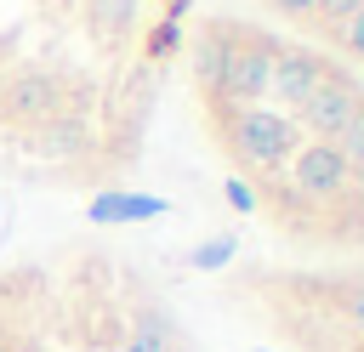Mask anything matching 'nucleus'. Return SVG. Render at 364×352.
I'll use <instances>...</instances> for the list:
<instances>
[{"label": "nucleus", "mask_w": 364, "mask_h": 352, "mask_svg": "<svg viewBox=\"0 0 364 352\" xmlns=\"http://www.w3.org/2000/svg\"><path fill=\"white\" fill-rule=\"evenodd\" d=\"M216 108V136H222V148H228V159L239 165V170H250V176H279L284 165H290V153L307 142L301 131H296V119L290 114H279V108H233V102H210Z\"/></svg>", "instance_id": "1"}, {"label": "nucleus", "mask_w": 364, "mask_h": 352, "mask_svg": "<svg viewBox=\"0 0 364 352\" xmlns=\"http://www.w3.org/2000/svg\"><path fill=\"white\" fill-rule=\"evenodd\" d=\"M279 176H284V182H290V193H296L301 204H313L318 216H324L330 204H341V199L358 187V176L347 170V159H341V148H336V142H301Z\"/></svg>", "instance_id": "2"}, {"label": "nucleus", "mask_w": 364, "mask_h": 352, "mask_svg": "<svg viewBox=\"0 0 364 352\" xmlns=\"http://www.w3.org/2000/svg\"><path fill=\"white\" fill-rule=\"evenodd\" d=\"M358 108H364V85H358L347 68H336V62H330V68H324V79L313 85V97H307L290 119H296V131H301L307 142H336Z\"/></svg>", "instance_id": "3"}, {"label": "nucleus", "mask_w": 364, "mask_h": 352, "mask_svg": "<svg viewBox=\"0 0 364 352\" xmlns=\"http://www.w3.org/2000/svg\"><path fill=\"white\" fill-rule=\"evenodd\" d=\"M273 51H279V40H267V34H250V28H233V57H228V79H222V97H210V102L256 108V102L267 97Z\"/></svg>", "instance_id": "4"}, {"label": "nucleus", "mask_w": 364, "mask_h": 352, "mask_svg": "<svg viewBox=\"0 0 364 352\" xmlns=\"http://www.w3.org/2000/svg\"><path fill=\"white\" fill-rule=\"evenodd\" d=\"M63 108H68V97H63V79L51 68H17L0 85V119L6 125H46Z\"/></svg>", "instance_id": "5"}, {"label": "nucleus", "mask_w": 364, "mask_h": 352, "mask_svg": "<svg viewBox=\"0 0 364 352\" xmlns=\"http://www.w3.org/2000/svg\"><path fill=\"white\" fill-rule=\"evenodd\" d=\"M324 68H330V57L324 51H307V45H279L273 51V74H267V97L273 102H284L290 114L313 97V85L324 79Z\"/></svg>", "instance_id": "6"}, {"label": "nucleus", "mask_w": 364, "mask_h": 352, "mask_svg": "<svg viewBox=\"0 0 364 352\" xmlns=\"http://www.w3.org/2000/svg\"><path fill=\"white\" fill-rule=\"evenodd\" d=\"M188 51V68H193V85L210 97H222V79H228V57H233V23H199L193 40H182Z\"/></svg>", "instance_id": "7"}, {"label": "nucleus", "mask_w": 364, "mask_h": 352, "mask_svg": "<svg viewBox=\"0 0 364 352\" xmlns=\"http://www.w3.org/2000/svg\"><path fill=\"white\" fill-rule=\"evenodd\" d=\"M91 142H97V131H91V119H85L80 108H63L57 119L34 125V153L51 159V165H68V159L91 153Z\"/></svg>", "instance_id": "8"}, {"label": "nucleus", "mask_w": 364, "mask_h": 352, "mask_svg": "<svg viewBox=\"0 0 364 352\" xmlns=\"http://www.w3.org/2000/svg\"><path fill=\"white\" fill-rule=\"evenodd\" d=\"M171 346H176V324H171V312H165L159 301H142V307L125 318V335H119L114 352H171Z\"/></svg>", "instance_id": "9"}, {"label": "nucleus", "mask_w": 364, "mask_h": 352, "mask_svg": "<svg viewBox=\"0 0 364 352\" xmlns=\"http://www.w3.org/2000/svg\"><path fill=\"white\" fill-rule=\"evenodd\" d=\"M142 23V0H85V28L102 45H125Z\"/></svg>", "instance_id": "10"}, {"label": "nucleus", "mask_w": 364, "mask_h": 352, "mask_svg": "<svg viewBox=\"0 0 364 352\" xmlns=\"http://www.w3.org/2000/svg\"><path fill=\"white\" fill-rule=\"evenodd\" d=\"M148 216H165V199L154 193H125V187H108L91 199V221L114 227V221H148Z\"/></svg>", "instance_id": "11"}, {"label": "nucleus", "mask_w": 364, "mask_h": 352, "mask_svg": "<svg viewBox=\"0 0 364 352\" xmlns=\"http://www.w3.org/2000/svg\"><path fill=\"white\" fill-rule=\"evenodd\" d=\"M330 312H336L353 335H364V278H341V284H330Z\"/></svg>", "instance_id": "12"}, {"label": "nucleus", "mask_w": 364, "mask_h": 352, "mask_svg": "<svg viewBox=\"0 0 364 352\" xmlns=\"http://www.w3.org/2000/svg\"><path fill=\"white\" fill-rule=\"evenodd\" d=\"M176 51H182V23L159 17V23L142 28V57H148V62H171Z\"/></svg>", "instance_id": "13"}, {"label": "nucleus", "mask_w": 364, "mask_h": 352, "mask_svg": "<svg viewBox=\"0 0 364 352\" xmlns=\"http://www.w3.org/2000/svg\"><path fill=\"white\" fill-rule=\"evenodd\" d=\"M233 255H239V238H233V233H216V238H205V244L188 250V267H193V273H216V267H228Z\"/></svg>", "instance_id": "14"}, {"label": "nucleus", "mask_w": 364, "mask_h": 352, "mask_svg": "<svg viewBox=\"0 0 364 352\" xmlns=\"http://www.w3.org/2000/svg\"><path fill=\"white\" fill-rule=\"evenodd\" d=\"M336 148H341V159H347V170L353 176H364V108L347 119V131L336 136Z\"/></svg>", "instance_id": "15"}, {"label": "nucleus", "mask_w": 364, "mask_h": 352, "mask_svg": "<svg viewBox=\"0 0 364 352\" xmlns=\"http://www.w3.org/2000/svg\"><path fill=\"white\" fill-rule=\"evenodd\" d=\"M222 199H228L239 216H256V210H262V199H256V187H250L245 176H228V182H222Z\"/></svg>", "instance_id": "16"}, {"label": "nucleus", "mask_w": 364, "mask_h": 352, "mask_svg": "<svg viewBox=\"0 0 364 352\" xmlns=\"http://www.w3.org/2000/svg\"><path fill=\"white\" fill-rule=\"evenodd\" d=\"M330 34L341 40V51H353V57H364V6H358V11L347 17V23H336Z\"/></svg>", "instance_id": "17"}, {"label": "nucleus", "mask_w": 364, "mask_h": 352, "mask_svg": "<svg viewBox=\"0 0 364 352\" xmlns=\"http://www.w3.org/2000/svg\"><path fill=\"white\" fill-rule=\"evenodd\" d=\"M364 0H318L313 6V23H324V28H336V23H347L353 11H358Z\"/></svg>", "instance_id": "18"}, {"label": "nucleus", "mask_w": 364, "mask_h": 352, "mask_svg": "<svg viewBox=\"0 0 364 352\" xmlns=\"http://www.w3.org/2000/svg\"><path fill=\"white\" fill-rule=\"evenodd\" d=\"M267 6H273L279 17H290V23H313V6H318V0H267Z\"/></svg>", "instance_id": "19"}, {"label": "nucleus", "mask_w": 364, "mask_h": 352, "mask_svg": "<svg viewBox=\"0 0 364 352\" xmlns=\"http://www.w3.org/2000/svg\"><path fill=\"white\" fill-rule=\"evenodd\" d=\"M165 17H171V23H182V17H188V0H165Z\"/></svg>", "instance_id": "20"}, {"label": "nucleus", "mask_w": 364, "mask_h": 352, "mask_svg": "<svg viewBox=\"0 0 364 352\" xmlns=\"http://www.w3.org/2000/svg\"><path fill=\"white\" fill-rule=\"evenodd\" d=\"M0 352H17V341H11V329L0 324Z\"/></svg>", "instance_id": "21"}, {"label": "nucleus", "mask_w": 364, "mask_h": 352, "mask_svg": "<svg viewBox=\"0 0 364 352\" xmlns=\"http://www.w3.org/2000/svg\"><path fill=\"white\" fill-rule=\"evenodd\" d=\"M171 352H193V346H188V341H176V346H171Z\"/></svg>", "instance_id": "22"}, {"label": "nucleus", "mask_w": 364, "mask_h": 352, "mask_svg": "<svg viewBox=\"0 0 364 352\" xmlns=\"http://www.w3.org/2000/svg\"><path fill=\"white\" fill-rule=\"evenodd\" d=\"M0 216H6V199H0Z\"/></svg>", "instance_id": "23"}, {"label": "nucleus", "mask_w": 364, "mask_h": 352, "mask_svg": "<svg viewBox=\"0 0 364 352\" xmlns=\"http://www.w3.org/2000/svg\"><path fill=\"white\" fill-rule=\"evenodd\" d=\"M256 352H262V346H256Z\"/></svg>", "instance_id": "24"}, {"label": "nucleus", "mask_w": 364, "mask_h": 352, "mask_svg": "<svg viewBox=\"0 0 364 352\" xmlns=\"http://www.w3.org/2000/svg\"><path fill=\"white\" fill-rule=\"evenodd\" d=\"M358 352H364V346H358Z\"/></svg>", "instance_id": "25"}]
</instances>
